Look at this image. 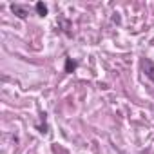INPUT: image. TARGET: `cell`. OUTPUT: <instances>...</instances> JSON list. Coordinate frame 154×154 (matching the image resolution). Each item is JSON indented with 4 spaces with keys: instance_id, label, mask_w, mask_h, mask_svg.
Returning <instances> with one entry per match:
<instances>
[{
    "instance_id": "obj_1",
    "label": "cell",
    "mask_w": 154,
    "mask_h": 154,
    "mask_svg": "<svg viewBox=\"0 0 154 154\" xmlns=\"http://www.w3.org/2000/svg\"><path fill=\"white\" fill-rule=\"evenodd\" d=\"M141 69H143V72H145L147 78H150V80L154 82V62L143 60V62H141Z\"/></svg>"
},
{
    "instance_id": "obj_2",
    "label": "cell",
    "mask_w": 154,
    "mask_h": 154,
    "mask_svg": "<svg viewBox=\"0 0 154 154\" xmlns=\"http://www.w3.org/2000/svg\"><path fill=\"white\" fill-rule=\"evenodd\" d=\"M11 9H13V13H17L20 18H26V17H27V11H26L22 6H18V4H13V6H11Z\"/></svg>"
},
{
    "instance_id": "obj_3",
    "label": "cell",
    "mask_w": 154,
    "mask_h": 154,
    "mask_svg": "<svg viewBox=\"0 0 154 154\" xmlns=\"http://www.w3.org/2000/svg\"><path fill=\"white\" fill-rule=\"evenodd\" d=\"M36 11H38L42 17H45V15H47V8H45L42 2H38V4H36Z\"/></svg>"
}]
</instances>
